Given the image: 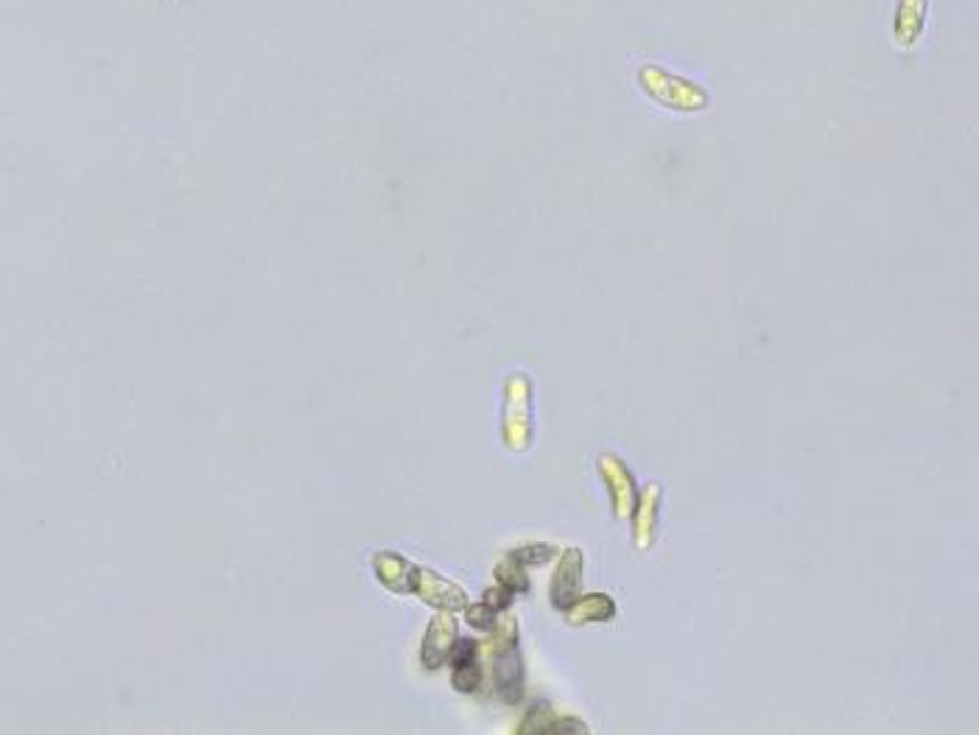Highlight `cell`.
<instances>
[{"instance_id":"cell-1","label":"cell","mask_w":979,"mask_h":735,"mask_svg":"<svg viewBox=\"0 0 979 735\" xmlns=\"http://www.w3.org/2000/svg\"><path fill=\"white\" fill-rule=\"evenodd\" d=\"M490 666H493V691L502 702L515 705L524 696V660L518 649V624L498 626L496 640L490 644Z\"/></svg>"},{"instance_id":"cell-2","label":"cell","mask_w":979,"mask_h":735,"mask_svg":"<svg viewBox=\"0 0 979 735\" xmlns=\"http://www.w3.org/2000/svg\"><path fill=\"white\" fill-rule=\"evenodd\" d=\"M504 445L509 450H524L532 439V386L527 375H513L507 381L504 401Z\"/></svg>"},{"instance_id":"cell-3","label":"cell","mask_w":979,"mask_h":735,"mask_svg":"<svg viewBox=\"0 0 979 735\" xmlns=\"http://www.w3.org/2000/svg\"><path fill=\"white\" fill-rule=\"evenodd\" d=\"M409 590L415 593V596H420L422 602L429 604V607L446 610V613H457V610L468 607L465 590H462L457 582H451V579H446V577H440L437 571H431V568L415 566V571H411Z\"/></svg>"},{"instance_id":"cell-4","label":"cell","mask_w":979,"mask_h":735,"mask_svg":"<svg viewBox=\"0 0 979 735\" xmlns=\"http://www.w3.org/2000/svg\"><path fill=\"white\" fill-rule=\"evenodd\" d=\"M460 640V633H457V621H453L451 613L442 610L440 615H435L426 629V638H422L420 646V660L426 666V671H437L442 669L451 657L453 644Z\"/></svg>"},{"instance_id":"cell-5","label":"cell","mask_w":979,"mask_h":735,"mask_svg":"<svg viewBox=\"0 0 979 735\" xmlns=\"http://www.w3.org/2000/svg\"><path fill=\"white\" fill-rule=\"evenodd\" d=\"M580 584H582V551L569 548L560 559L554 579H551V607L560 613H569L580 602Z\"/></svg>"},{"instance_id":"cell-6","label":"cell","mask_w":979,"mask_h":735,"mask_svg":"<svg viewBox=\"0 0 979 735\" xmlns=\"http://www.w3.org/2000/svg\"><path fill=\"white\" fill-rule=\"evenodd\" d=\"M600 473H602V479L607 481V486H610L613 512H616V517H625L627 520L638 504V490H636V481H632L630 470L618 462L616 457H602Z\"/></svg>"},{"instance_id":"cell-7","label":"cell","mask_w":979,"mask_h":735,"mask_svg":"<svg viewBox=\"0 0 979 735\" xmlns=\"http://www.w3.org/2000/svg\"><path fill=\"white\" fill-rule=\"evenodd\" d=\"M451 682L460 693H476L482 685V666H479V644L471 638H460L453 644L451 657Z\"/></svg>"},{"instance_id":"cell-8","label":"cell","mask_w":979,"mask_h":735,"mask_svg":"<svg viewBox=\"0 0 979 735\" xmlns=\"http://www.w3.org/2000/svg\"><path fill=\"white\" fill-rule=\"evenodd\" d=\"M373 571L375 577H378V582L384 584L386 590H392V593H400V596H404V593H411L409 582L415 566H411L406 557H400V553L378 551L373 557Z\"/></svg>"},{"instance_id":"cell-9","label":"cell","mask_w":979,"mask_h":735,"mask_svg":"<svg viewBox=\"0 0 979 735\" xmlns=\"http://www.w3.org/2000/svg\"><path fill=\"white\" fill-rule=\"evenodd\" d=\"M616 615V604L605 593H591V596H582L574 607L569 610V624H591V621H610Z\"/></svg>"},{"instance_id":"cell-10","label":"cell","mask_w":979,"mask_h":735,"mask_svg":"<svg viewBox=\"0 0 979 735\" xmlns=\"http://www.w3.org/2000/svg\"><path fill=\"white\" fill-rule=\"evenodd\" d=\"M658 504H661V486L652 484L641 493V509H638L636 520V540L638 548L652 546V535H656V520H658Z\"/></svg>"},{"instance_id":"cell-11","label":"cell","mask_w":979,"mask_h":735,"mask_svg":"<svg viewBox=\"0 0 979 735\" xmlns=\"http://www.w3.org/2000/svg\"><path fill=\"white\" fill-rule=\"evenodd\" d=\"M554 711H551V705L549 702H543V699H540V702H535L532 707H529L527 711V716H524V722H520V727H518V733H524V735H549L551 733V724H554Z\"/></svg>"},{"instance_id":"cell-12","label":"cell","mask_w":979,"mask_h":735,"mask_svg":"<svg viewBox=\"0 0 979 735\" xmlns=\"http://www.w3.org/2000/svg\"><path fill=\"white\" fill-rule=\"evenodd\" d=\"M496 582L504 584V588H509L513 593H529V577L524 573V566H520V562H515L513 557L504 559L502 566L496 568Z\"/></svg>"},{"instance_id":"cell-13","label":"cell","mask_w":979,"mask_h":735,"mask_svg":"<svg viewBox=\"0 0 979 735\" xmlns=\"http://www.w3.org/2000/svg\"><path fill=\"white\" fill-rule=\"evenodd\" d=\"M509 557H513L515 562H520V566H524V568H527V566H543V562H549V559L554 557V546H546V542H532V546L515 548V551L509 553Z\"/></svg>"},{"instance_id":"cell-14","label":"cell","mask_w":979,"mask_h":735,"mask_svg":"<svg viewBox=\"0 0 979 735\" xmlns=\"http://www.w3.org/2000/svg\"><path fill=\"white\" fill-rule=\"evenodd\" d=\"M465 618L473 629H482V633H493L498 629V618H496V610L490 607V604H468L465 607Z\"/></svg>"},{"instance_id":"cell-15","label":"cell","mask_w":979,"mask_h":735,"mask_svg":"<svg viewBox=\"0 0 979 735\" xmlns=\"http://www.w3.org/2000/svg\"><path fill=\"white\" fill-rule=\"evenodd\" d=\"M513 599H515L513 590L504 588V584H493V588H490L487 593H484L482 602L490 604V607L496 610V613H502V610H507L509 604H513Z\"/></svg>"},{"instance_id":"cell-16","label":"cell","mask_w":979,"mask_h":735,"mask_svg":"<svg viewBox=\"0 0 979 735\" xmlns=\"http://www.w3.org/2000/svg\"><path fill=\"white\" fill-rule=\"evenodd\" d=\"M574 733H587V727L576 718H554L549 735H574Z\"/></svg>"}]
</instances>
